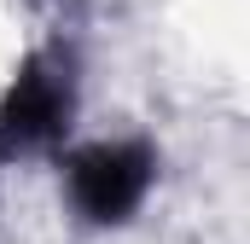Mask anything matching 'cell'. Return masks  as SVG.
<instances>
[{
  "label": "cell",
  "mask_w": 250,
  "mask_h": 244,
  "mask_svg": "<svg viewBox=\"0 0 250 244\" xmlns=\"http://www.w3.org/2000/svg\"><path fill=\"white\" fill-rule=\"evenodd\" d=\"M151 175H157L151 145H140V140H105V145H87V151L70 157V198H76V209L93 227H123L128 215L146 203Z\"/></svg>",
  "instance_id": "obj_1"
},
{
  "label": "cell",
  "mask_w": 250,
  "mask_h": 244,
  "mask_svg": "<svg viewBox=\"0 0 250 244\" xmlns=\"http://www.w3.org/2000/svg\"><path fill=\"white\" fill-rule=\"evenodd\" d=\"M76 105V87H70V64L64 59H29L18 70V81L6 87L0 99V157H18V151H35V145H53L70 122Z\"/></svg>",
  "instance_id": "obj_2"
}]
</instances>
